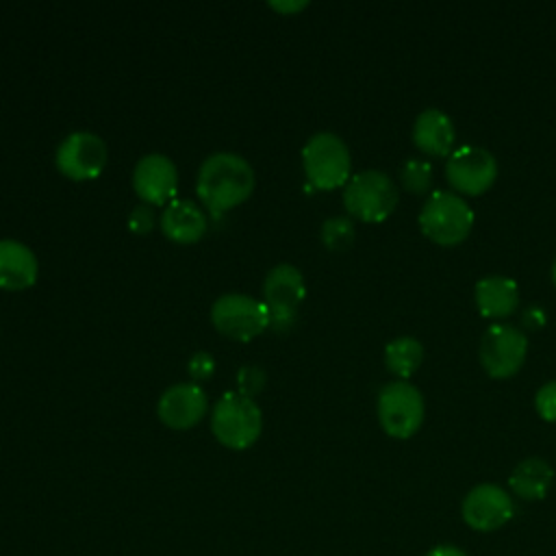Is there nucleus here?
Returning <instances> with one entry per match:
<instances>
[{
	"label": "nucleus",
	"instance_id": "1",
	"mask_svg": "<svg viewBox=\"0 0 556 556\" xmlns=\"http://www.w3.org/2000/svg\"><path fill=\"white\" fill-rule=\"evenodd\" d=\"M254 189V169L237 152L208 154L195 180V191L206 208L224 213L250 198Z\"/></svg>",
	"mask_w": 556,
	"mask_h": 556
},
{
	"label": "nucleus",
	"instance_id": "2",
	"mask_svg": "<svg viewBox=\"0 0 556 556\" xmlns=\"http://www.w3.org/2000/svg\"><path fill=\"white\" fill-rule=\"evenodd\" d=\"M211 430L224 447L245 450L261 437V408L252 397H245L239 391L224 393L211 410Z\"/></svg>",
	"mask_w": 556,
	"mask_h": 556
},
{
	"label": "nucleus",
	"instance_id": "3",
	"mask_svg": "<svg viewBox=\"0 0 556 556\" xmlns=\"http://www.w3.org/2000/svg\"><path fill=\"white\" fill-rule=\"evenodd\" d=\"M302 165L311 187L330 191L350 180L352 159L345 141L330 132H315L302 148Z\"/></svg>",
	"mask_w": 556,
	"mask_h": 556
},
{
	"label": "nucleus",
	"instance_id": "4",
	"mask_svg": "<svg viewBox=\"0 0 556 556\" xmlns=\"http://www.w3.org/2000/svg\"><path fill=\"white\" fill-rule=\"evenodd\" d=\"M421 232L439 245L463 243L473 226V213L465 198L452 191H434L419 211Z\"/></svg>",
	"mask_w": 556,
	"mask_h": 556
},
{
	"label": "nucleus",
	"instance_id": "5",
	"mask_svg": "<svg viewBox=\"0 0 556 556\" xmlns=\"http://www.w3.org/2000/svg\"><path fill=\"white\" fill-rule=\"evenodd\" d=\"M397 187L380 169H363L345 182L343 204L348 213L361 222H382L397 206Z\"/></svg>",
	"mask_w": 556,
	"mask_h": 556
},
{
	"label": "nucleus",
	"instance_id": "6",
	"mask_svg": "<svg viewBox=\"0 0 556 556\" xmlns=\"http://www.w3.org/2000/svg\"><path fill=\"white\" fill-rule=\"evenodd\" d=\"M378 421L382 430L393 439H410L424 424L426 404L421 391L406 382L395 380L378 393Z\"/></svg>",
	"mask_w": 556,
	"mask_h": 556
},
{
	"label": "nucleus",
	"instance_id": "7",
	"mask_svg": "<svg viewBox=\"0 0 556 556\" xmlns=\"http://www.w3.org/2000/svg\"><path fill=\"white\" fill-rule=\"evenodd\" d=\"M213 326L237 341H250L269 326V311L245 293H224L211 306Z\"/></svg>",
	"mask_w": 556,
	"mask_h": 556
},
{
	"label": "nucleus",
	"instance_id": "8",
	"mask_svg": "<svg viewBox=\"0 0 556 556\" xmlns=\"http://www.w3.org/2000/svg\"><path fill=\"white\" fill-rule=\"evenodd\" d=\"M304 295V276L295 265L280 263L271 267L263 282V302L269 311V326L278 332H287L295 321V311Z\"/></svg>",
	"mask_w": 556,
	"mask_h": 556
},
{
	"label": "nucleus",
	"instance_id": "9",
	"mask_svg": "<svg viewBox=\"0 0 556 556\" xmlns=\"http://www.w3.org/2000/svg\"><path fill=\"white\" fill-rule=\"evenodd\" d=\"M528 352L526 334L510 324H493L480 341V363L491 378L515 376Z\"/></svg>",
	"mask_w": 556,
	"mask_h": 556
},
{
	"label": "nucleus",
	"instance_id": "10",
	"mask_svg": "<svg viewBox=\"0 0 556 556\" xmlns=\"http://www.w3.org/2000/svg\"><path fill=\"white\" fill-rule=\"evenodd\" d=\"M54 163L72 180L96 178L106 165V143L91 130H74L59 143Z\"/></svg>",
	"mask_w": 556,
	"mask_h": 556
},
{
	"label": "nucleus",
	"instance_id": "11",
	"mask_svg": "<svg viewBox=\"0 0 556 556\" xmlns=\"http://www.w3.org/2000/svg\"><path fill=\"white\" fill-rule=\"evenodd\" d=\"M497 176L495 156L478 146H463L447 156L445 178L454 191L465 195L484 193Z\"/></svg>",
	"mask_w": 556,
	"mask_h": 556
},
{
	"label": "nucleus",
	"instance_id": "12",
	"mask_svg": "<svg viewBox=\"0 0 556 556\" xmlns=\"http://www.w3.org/2000/svg\"><path fill=\"white\" fill-rule=\"evenodd\" d=\"M460 515L471 530L493 532L510 521L515 515V504L506 489L493 482H482L463 497Z\"/></svg>",
	"mask_w": 556,
	"mask_h": 556
},
{
	"label": "nucleus",
	"instance_id": "13",
	"mask_svg": "<svg viewBox=\"0 0 556 556\" xmlns=\"http://www.w3.org/2000/svg\"><path fill=\"white\" fill-rule=\"evenodd\" d=\"M132 189L148 206L169 204L178 189V169L174 161L159 152L143 154L132 169Z\"/></svg>",
	"mask_w": 556,
	"mask_h": 556
},
{
	"label": "nucleus",
	"instance_id": "14",
	"mask_svg": "<svg viewBox=\"0 0 556 556\" xmlns=\"http://www.w3.org/2000/svg\"><path fill=\"white\" fill-rule=\"evenodd\" d=\"M208 408L206 393L195 382H176L163 391L156 404L159 419L174 430L193 428Z\"/></svg>",
	"mask_w": 556,
	"mask_h": 556
},
{
	"label": "nucleus",
	"instance_id": "15",
	"mask_svg": "<svg viewBox=\"0 0 556 556\" xmlns=\"http://www.w3.org/2000/svg\"><path fill=\"white\" fill-rule=\"evenodd\" d=\"M35 252L17 239H0V289L20 291L37 280Z\"/></svg>",
	"mask_w": 556,
	"mask_h": 556
},
{
	"label": "nucleus",
	"instance_id": "16",
	"mask_svg": "<svg viewBox=\"0 0 556 556\" xmlns=\"http://www.w3.org/2000/svg\"><path fill=\"white\" fill-rule=\"evenodd\" d=\"M456 141V130L450 119L439 109H426L415 117L413 143L430 156H447Z\"/></svg>",
	"mask_w": 556,
	"mask_h": 556
},
{
	"label": "nucleus",
	"instance_id": "17",
	"mask_svg": "<svg viewBox=\"0 0 556 556\" xmlns=\"http://www.w3.org/2000/svg\"><path fill=\"white\" fill-rule=\"evenodd\" d=\"M161 230L174 243H195L206 232V215L193 200H172L163 208Z\"/></svg>",
	"mask_w": 556,
	"mask_h": 556
},
{
	"label": "nucleus",
	"instance_id": "18",
	"mask_svg": "<svg viewBox=\"0 0 556 556\" xmlns=\"http://www.w3.org/2000/svg\"><path fill=\"white\" fill-rule=\"evenodd\" d=\"M476 304L484 317L504 319L519 306L517 282L508 276H484L476 282Z\"/></svg>",
	"mask_w": 556,
	"mask_h": 556
},
{
	"label": "nucleus",
	"instance_id": "19",
	"mask_svg": "<svg viewBox=\"0 0 556 556\" xmlns=\"http://www.w3.org/2000/svg\"><path fill=\"white\" fill-rule=\"evenodd\" d=\"M552 478H554V471L549 467L547 460L543 458H526L521 460L508 476V486L510 491L521 497V500H528V502H534V500H543L549 484H552Z\"/></svg>",
	"mask_w": 556,
	"mask_h": 556
},
{
	"label": "nucleus",
	"instance_id": "20",
	"mask_svg": "<svg viewBox=\"0 0 556 556\" xmlns=\"http://www.w3.org/2000/svg\"><path fill=\"white\" fill-rule=\"evenodd\" d=\"M424 361V348L415 337H397L384 348V365L397 380L410 378Z\"/></svg>",
	"mask_w": 556,
	"mask_h": 556
},
{
	"label": "nucleus",
	"instance_id": "21",
	"mask_svg": "<svg viewBox=\"0 0 556 556\" xmlns=\"http://www.w3.org/2000/svg\"><path fill=\"white\" fill-rule=\"evenodd\" d=\"M400 182L408 193L421 195L432 187V165L426 159H408L400 167Z\"/></svg>",
	"mask_w": 556,
	"mask_h": 556
},
{
	"label": "nucleus",
	"instance_id": "22",
	"mask_svg": "<svg viewBox=\"0 0 556 556\" xmlns=\"http://www.w3.org/2000/svg\"><path fill=\"white\" fill-rule=\"evenodd\" d=\"M321 241L328 250H345L354 241V224L348 217H330L321 224Z\"/></svg>",
	"mask_w": 556,
	"mask_h": 556
},
{
	"label": "nucleus",
	"instance_id": "23",
	"mask_svg": "<svg viewBox=\"0 0 556 556\" xmlns=\"http://www.w3.org/2000/svg\"><path fill=\"white\" fill-rule=\"evenodd\" d=\"M534 408L545 421H556V380L545 382L534 395Z\"/></svg>",
	"mask_w": 556,
	"mask_h": 556
},
{
	"label": "nucleus",
	"instance_id": "24",
	"mask_svg": "<svg viewBox=\"0 0 556 556\" xmlns=\"http://www.w3.org/2000/svg\"><path fill=\"white\" fill-rule=\"evenodd\" d=\"M239 393L245 397H252L254 393H258L263 389L265 382V371L256 365H245L239 369Z\"/></svg>",
	"mask_w": 556,
	"mask_h": 556
},
{
	"label": "nucleus",
	"instance_id": "25",
	"mask_svg": "<svg viewBox=\"0 0 556 556\" xmlns=\"http://www.w3.org/2000/svg\"><path fill=\"white\" fill-rule=\"evenodd\" d=\"M189 369V376L195 380V382H202L206 378L213 376L215 371V358L208 354V352H195L187 365Z\"/></svg>",
	"mask_w": 556,
	"mask_h": 556
},
{
	"label": "nucleus",
	"instance_id": "26",
	"mask_svg": "<svg viewBox=\"0 0 556 556\" xmlns=\"http://www.w3.org/2000/svg\"><path fill=\"white\" fill-rule=\"evenodd\" d=\"M154 226V213L148 204H139L130 211L128 215V228L137 235H143V232H150Z\"/></svg>",
	"mask_w": 556,
	"mask_h": 556
},
{
	"label": "nucleus",
	"instance_id": "27",
	"mask_svg": "<svg viewBox=\"0 0 556 556\" xmlns=\"http://www.w3.org/2000/svg\"><path fill=\"white\" fill-rule=\"evenodd\" d=\"M426 556H469L467 552H463L460 547L456 545H450V543H443V545H434L432 549H428Z\"/></svg>",
	"mask_w": 556,
	"mask_h": 556
},
{
	"label": "nucleus",
	"instance_id": "28",
	"mask_svg": "<svg viewBox=\"0 0 556 556\" xmlns=\"http://www.w3.org/2000/svg\"><path fill=\"white\" fill-rule=\"evenodd\" d=\"M543 321H545L543 311L536 308V306H532V308H528V311L523 313V324H526L528 328H539V326H543Z\"/></svg>",
	"mask_w": 556,
	"mask_h": 556
},
{
	"label": "nucleus",
	"instance_id": "29",
	"mask_svg": "<svg viewBox=\"0 0 556 556\" xmlns=\"http://www.w3.org/2000/svg\"><path fill=\"white\" fill-rule=\"evenodd\" d=\"M269 7H274L278 11H285V13H293V11L304 9L306 2H269Z\"/></svg>",
	"mask_w": 556,
	"mask_h": 556
},
{
	"label": "nucleus",
	"instance_id": "30",
	"mask_svg": "<svg viewBox=\"0 0 556 556\" xmlns=\"http://www.w3.org/2000/svg\"><path fill=\"white\" fill-rule=\"evenodd\" d=\"M552 280H554V285H556V258H554V263H552Z\"/></svg>",
	"mask_w": 556,
	"mask_h": 556
}]
</instances>
